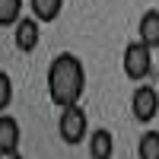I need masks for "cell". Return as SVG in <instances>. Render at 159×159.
<instances>
[{
  "mask_svg": "<svg viewBox=\"0 0 159 159\" xmlns=\"http://www.w3.org/2000/svg\"><path fill=\"white\" fill-rule=\"evenodd\" d=\"M86 92V67L83 61L70 51L57 54L48 64V99L64 108V105H76Z\"/></svg>",
  "mask_w": 159,
  "mask_h": 159,
  "instance_id": "6da1fadb",
  "label": "cell"
},
{
  "mask_svg": "<svg viewBox=\"0 0 159 159\" xmlns=\"http://www.w3.org/2000/svg\"><path fill=\"white\" fill-rule=\"evenodd\" d=\"M57 134H61V140L67 143V147H76V143H83L89 137V118H86L83 108H80V102L76 105H64V108H61Z\"/></svg>",
  "mask_w": 159,
  "mask_h": 159,
  "instance_id": "7a4b0ae2",
  "label": "cell"
},
{
  "mask_svg": "<svg viewBox=\"0 0 159 159\" xmlns=\"http://www.w3.org/2000/svg\"><path fill=\"white\" fill-rule=\"evenodd\" d=\"M121 70L127 80H134V83H140V80H147L150 70H153V48L147 42H130L124 48V54H121Z\"/></svg>",
  "mask_w": 159,
  "mask_h": 159,
  "instance_id": "3957f363",
  "label": "cell"
},
{
  "mask_svg": "<svg viewBox=\"0 0 159 159\" xmlns=\"http://www.w3.org/2000/svg\"><path fill=\"white\" fill-rule=\"evenodd\" d=\"M42 42V19L38 16H22L16 25H13V45L22 54H32Z\"/></svg>",
  "mask_w": 159,
  "mask_h": 159,
  "instance_id": "277c9868",
  "label": "cell"
},
{
  "mask_svg": "<svg viewBox=\"0 0 159 159\" xmlns=\"http://www.w3.org/2000/svg\"><path fill=\"white\" fill-rule=\"evenodd\" d=\"M130 115H134L140 124L153 121L159 115V92L153 86H137L134 96H130Z\"/></svg>",
  "mask_w": 159,
  "mask_h": 159,
  "instance_id": "5b68a950",
  "label": "cell"
},
{
  "mask_svg": "<svg viewBox=\"0 0 159 159\" xmlns=\"http://www.w3.org/2000/svg\"><path fill=\"white\" fill-rule=\"evenodd\" d=\"M19 153V121L7 111H0V156H16Z\"/></svg>",
  "mask_w": 159,
  "mask_h": 159,
  "instance_id": "8992f818",
  "label": "cell"
},
{
  "mask_svg": "<svg viewBox=\"0 0 159 159\" xmlns=\"http://www.w3.org/2000/svg\"><path fill=\"white\" fill-rule=\"evenodd\" d=\"M115 153V137L108 127H96L89 134V156L92 159H111Z\"/></svg>",
  "mask_w": 159,
  "mask_h": 159,
  "instance_id": "52a82bcc",
  "label": "cell"
},
{
  "mask_svg": "<svg viewBox=\"0 0 159 159\" xmlns=\"http://www.w3.org/2000/svg\"><path fill=\"white\" fill-rule=\"evenodd\" d=\"M137 38L150 48H159V10H147L137 22Z\"/></svg>",
  "mask_w": 159,
  "mask_h": 159,
  "instance_id": "ba28073f",
  "label": "cell"
},
{
  "mask_svg": "<svg viewBox=\"0 0 159 159\" xmlns=\"http://www.w3.org/2000/svg\"><path fill=\"white\" fill-rule=\"evenodd\" d=\"M32 7V16H38L42 22H54L64 10V0H29Z\"/></svg>",
  "mask_w": 159,
  "mask_h": 159,
  "instance_id": "9c48e42d",
  "label": "cell"
},
{
  "mask_svg": "<svg viewBox=\"0 0 159 159\" xmlns=\"http://www.w3.org/2000/svg\"><path fill=\"white\" fill-rule=\"evenodd\" d=\"M137 156L140 159H159V130H147L137 140Z\"/></svg>",
  "mask_w": 159,
  "mask_h": 159,
  "instance_id": "30bf717a",
  "label": "cell"
},
{
  "mask_svg": "<svg viewBox=\"0 0 159 159\" xmlns=\"http://www.w3.org/2000/svg\"><path fill=\"white\" fill-rule=\"evenodd\" d=\"M22 0H0V25H7V29H13L22 16Z\"/></svg>",
  "mask_w": 159,
  "mask_h": 159,
  "instance_id": "8fae6325",
  "label": "cell"
},
{
  "mask_svg": "<svg viewBox=\"0 0 159 159\" xmlns=\"http://www.w3.org/2000/svg\"><path fill=\"white\" fill-rule=\"evenodd\" d=\"M13 102V80L10 73H0V111H7Z\"/></svg>",
  "mask_w": 159,
  "mask_h": 159,
  "instance_id": "7c38bea8",
  "label": "cell"
}]
</instances>
